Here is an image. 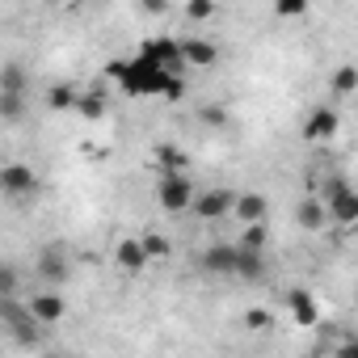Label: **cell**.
<instances>
[{
	"label": "cell",
	"instance_id": "cell-13",
	"mask_svg": "<svg viewBox=\"0 0 358 358\" xmlns=\"http://www.w3.org/2000/svg\"><path fill=\"white\" fill-rule=\"evenodd\" d=\"M287 312H291L295 324H316L320 320V308H316L312 291H303V287H291L287 291Z\"/></svg>",
	"mask_w": 358,
	"mask_h": 358
},
{
	"label": "cell",
	"instance_id": "cell-21",
	"mask_svg": "<svg viewBox=\"0 0 358 358\" xmlns=\"http://www.w3.org/2000/svg\"><path fill=\"white\" fill-rule=\"evenodd\" d=\"M152 156H156L160 173H169V169H190V156L177 148V143H156V148H152Z\"/></svg>",
	"mask_w": 358,
	"mask_h": 358
},
{
	"label": "cell",
	"instance_id": "cell-18",
	"mask_svg": "<svg viewBox=\"0 0 358 358\" xmlns=\"http://www.w3.org/2000/svg\"><path fill=\"white\" fill-rule=\"evenodd\" d=\"M295 220H299V228H303V232H320V228L329 224V211H324V203L312 194V199H303V203H299V215H295Z\"/></svg>",
	"mask_w": 358,
	"mask_h": 358
},
{
	"label": "cell",
	"instance_id": "cell-8",
	"mask_svg": "<svg viewBox=\"0 0 358 358\" xmlns=\"http://www.w3.org/2000/svg\"><path fill=\"white\" fill-rule=\"evenodd\" d=\"M324 211H329V224H341V228H350V224L358 220V190H354V186H341V190H333V194L324 199Z\"/></svg>",
	"mask_w": 358,
	"mask_h": 358
},
{
	"label": "cell",
	"instance_id": "cell-12",
	"mask_svg": "<svg viewBox=\"0 0 358 358\" xmlns=\"http://www.w3.org/2000/svg\"><path fill=\"white\" fill-rule=\"evenodd\" d=\"M232 278L262 282L266 278V249H241L236 245V270H232Z\"/></svg>",
	"mask_w": 358,
	"mask_h": 358
},
{
	"label": "cell",
	"instance_id": "cell-7",
	"mask_svg": "<svg viewBox=\"0 0 358 358\" xmlns=\"http://www.w3.org/2000/svg\"><path fill=\"white\" fill-rule=\"evenodd\" d=\"M139 51H143V55H152V59H156L160 68H169V72H186L182 43H177V38H169V34H160V38H148Z\"/></svg>",
	"mask_w": 358,
	"mask_h": 358
},
{
	"label": "cell",
	"instance_id": "cell-11",
	"mask_svg": "<svg viewBox=\"0 0 358 358\" xmlns=\"http://www.w3.org/2000/svg\"><path fill=\"white\" fill-rule=\"evenodd\" d=\"M232 215H236L241 224H266V220H270V203H266V194L245 190V194L232 199Z\"/></svg>",
	"mask_w": 358,
	"mask_h": 358
},
{
	"label": "cell",
	"instance_id": "cell-25",
	"mask_svg": "<svg viewBox=\"0 0 358 358\" xmlns=\"http://www.w3.org/2000/svg\"><path fill=\"white\" fill-rule=\"evenodd\" d=\"M22 291V270L13 266V262H0V295H17Z\"/></svg>",
	"mask_w": 358,
	"mask_h": 358
},
{
	"label": "cell",
	"instance_id": "cell-14",
	"mask_svg": "<svg viewBox=\"0 0 358 358\" xmlns=\"http://www.w3.org/2000/svg\"><path fill=\"white\" fill-rule=\"evenodd\" d=\"M203 270L232 278V270H236V245H232V241H215V245L203 253Z\"/></svg>",
	"mask_w": 358,
	"mask_h": 358
},
{
	"label": "cell",
	"instance_id": "cell-16",
	"mask_svg": "<svg viewBox=\"0 0 358 358\" xmlns=\"http://www.w3.org/2000/svg\"><path fill=\"white\" fill-rule=\"evenodd\" d=\"M303 135L308 139H329V135H337V110H329V106H316L312 114H308V127H303Z\"/></svg>",
	"mask_w": 358,
	"mask_h": 358
},
{
	"label": "cell",
	"instance_id": "cell-32",
	"mask_svg": "<svg viewBox=\"0 0 358 358\" xmlns=\"http://www.w3.org/2000/svg\"><path fill=\"white\" fill-rule=\"evenodd\" d=\"M5 303H9V295H0V316H5Z\"/></svg>",
	"mask_w": 358,
	"mask_h": 358
},
{
	"label": "cell",
	"instance_id": "cell-24",
	"mask_svg": "<svg viewBox=\"0 0 358 358\" xmlns=\"http://www.w3.org/2000/svg\"><path fill=\"white\" fill-rule=\"evenodd\" d=\"M139 245H143V253H148V262H164V257L173 253V245H169V236H160V232H143V236H139Z\"/></svg>",
	"mask_w": 358,
	"mask_h": 358
},
{
	"label": "cell",
	"instance_id": "cell-23",
	"mask_svg": "<svg viewBox=\"0 0 358 358\" xmlns=\"http://www.w3.org/2000/svg\"><path fill=\"white\" fill-rule=\"evenodd\" d=\"M76 93H80V89L64 80V85H55V89H47V106L64 114V110H72V106H76Z\"/></svg>",
	"mask_w": 358,
	"mask_h": 358
},
{
	"label": "cell",
	"instance_id": "cell-20",
	"mask_svg": "<svg viewBox=\"0 0 358 358\" xmlns=\"http://www.w3.org/2000/svg\"><path fill=\"white\" fill-rule=\"evenodd\" d=\"M72 110H80V118H89V122H97V118H106V93L101 89H89V93H76V106Z\"/></svg>",
	"mask_w": 358,
	"mask_h": 358
},
{
	"label": "cell",
	"instance_id": "cell-31",
	"mask_svg": "<svg viewBox=\"0 0 358 358\" xmlns=\"http://www.w3.org/2000/svg\"><path fill=\"white\" fill-rule=\"evenodd\" d=\"M139 9H143V13H152V17H160V13L169 9V0H139Z\"/></svg>",
	"mask_w": 358,
	"mask_h": 358
},
{
	"label": "cell",
	"instance_id": "cell-15",
	"mask_svg": "<svg viewBox=\"0 0 358 358\" xmlns=\"http://www.w3.org/2000/svg\"><path fill=\"white\" fill-rule=\"evenodd\" d=\"M114 262H118V270H131V274H139V270L148 266V253H143L139 236H122V241L114 245Z\"/></svg>",
	"mask_w": 358,
	"mask_h": 358
},
{
	"label": "cell",
	"instance_id": "cell-19",
	"mask_svg": "<svg viewBox=\"0 0 358 358\" xmlns=\"http://www.w3.org/2000/svg\"><path fill=\"white\" fill-rule=\"evenodd\" d=\"M0 93H30V72L17 59H9L0 68Z\"/></svg>",
	"mask_w": 358,
	"mask_h": 358
},
{
	"label": "cell",
	"instance_id": "cell-22",
	"mask_svg": "<svg viewBox=\"0 0 358 358\" xmlns=\"http://www.w3.org/2000/svg\"><path fill=\"white\" fill-rule=\"evenodd\" d=\"M354 89H358V72H354V64H341L333 72V97H354Z\"/></svg>",
	"mask_w": 358,
	"mask_h": 358
},
{
	"label": "cell",
	"instance_id": "cell-26",
	"mask_svg": "<svg viewBox=\"0 0 358 358\" xmlns=\"http://www.w3.org/2000/svg\"><path fill=\"white\" fill-rule=\"evenodd\" d=\"M266 241H270V232H266V224H245V232H241V249H266Z\"/></svg>",
	"mask_w": 358,
	"mask_h": 358
},
{
	"label": "cell",
	"instance_id": "cell-28",
	"mask_svg": "<svg viewBox=\"0 0 358 358\" xmlns=\"http://www.w3.org/2000/svg\"><path fill=\"white\" fill-rule=\"evenodd\" d=\"M274 13L278 17H303L308 13V0H274Z\"/></svg>",
	"mask_w": 358,
	"mask_h": 358
},
{
	"label": "cell",
	"instance_id": "cell-5",
	"mask_svg": "<svg viewBox=\"0 0 358 358\" xmlns=\"http://www.w3.org/2000/svg\"><path fill=\"white\" fill-rule=\"evenodd\" d=\"M26 308H30V316H34L43 329H55V324L68 316V299L59 295V287H47V291L30 295V299H26Z\"/></svg>",
	"mask_w": 358,
	"mask_h": 358
},
{
	"label": "cell",
	"instance_id": "cell-3",
	"mask_svg": "<svg viewBox=\"0 0 358 358\" xmlns=\"http://www.w3.org/2000/svg\"><path fill=\"white\" fill-rule=\"evenodd\" d=\"M43 182H38V173L22 160H9V164H0V199H9V203H30L38 199Z\"/></svg>",
	"mask_w": 358,
	"mask_h": 358
},
{
	"label": "cell",
	"instance_id": "cell-27",
	"mask_svg": "<svg viewBox=\"0 0 358 358\" xmlns=\"http://www.w3.org/2000/svg\"><path fill=\"white\" fill-rule=\"evenodd\" d=\"M186 17L190 22H211L215 17V0H186Z\"/></svg>",
	"mask_w": 358,
	"mask_h": 358
},
{
	"label": "cell",
	"instance_id": "cell-2",
	"mask_svg": "<svg viewBox=\"0 0 358 358\" xmlns=\"http://www.w3.org/2000/svg\"><path fill=\"white\" fill-rule=\"evenodd\" d=\"M194 203V177L190 169H169L156 177V207L169 215H186Z\"/></svg>",
	"mask_w": 358,
	"mask_h": 358
},
{
	"label": "cell",
	"instance_id": "cell-6",
	"mask_svg": "<svg viewBox=\"0 0 358 358\" xmlns=\"http://www.w3.org/2000/svg\"><path fill=\"white\" fill-rule=\"evenodd\" d=\"M232 199H236V190H194L190 211H194L203 224H220L224 215H232Z\"/></svg>",
	"mask_w": 358,
	"mask_h": 358
},
{
	"label": "cell",
	"instance_id": "cell-30",
	"mask_svg": "<svg viewBox=\"0 0 358 358\" xmlns=\"http://www.w3.org/2000/svg\"><path fill=\"white\" fill-rule=\"evenodd\" d=\"M203 122H207V127H224V122H228V110H220V106H207V110H203Z\"/></svg>",
	"mask_w": 358,
	"mask_h": 358
},
{
	"label": "cell",
	"instance_id": "cell-29",
	"mask_svg": "<svg viewBox=\"0 0 358 358\" xmlns=\"http://www.w3.org/2000/svg\"><path fill=\"white\" fill-rule=\"evenodd\" d=\"M245 324L249 329H270V312L266 308H253V312H245Z\"/></svg>",
	"mask_w": 358,
	"mask_h": 358
},
{
	"label": "cell",
	"instance_id": "cell-9",
	"mask_svg": "<svg viewBox=\"0 0 358 358\" xmlns=\"http://www.w3.org/2000/svg\"><path fill=\"white\" fill-rule=\"evenodd\" d=\"M38 278H43L47 287H64V282L72 278L68 253H64V249H43V253H38Z\"/></svg>",
	"mask_w": 358,
	"mask_h": 358
},
{
	"label": "cell",
	"instance_id": "cell-10",
	"mask_svg": "<svg viewBox=\"0 0 358 358\" xmlns=\"http://www.w3.org/2000/svg\"><path fill=\"white\" fill-rule=\"evenodd\" d=\"M177 43H182V59H186V68H215V64H220V47H215L211 38L190 34V38H177Z\"/></svg>",
	"mask_w": 358,
	"mask_h": 358
},
{
	"label": "cell",
	"instance_id": "cell-17",
	"mask_svg": "<svg viewBox=\"0 0 358 358\" xmlns=\"http://www.w3.org/2000/svg\"><path fill=\"white\" fill-rule=\"evenodd\" d=\"M30 110V93H0V122L5 127H17Z\"/></svg>",
	"mask_w": 358,
	"mask_h": 358
},
{
	"label": "cell",
	"instance_id": "cell-1",
	"mask_svg": "<svg viewBox=\"0 0 358 358\" xmlns=\"http://www.w3.org/2000/svg\"><path fill=\"white\" fill-rule=\"evenodd\" d=\"M110 76L118 80V89L127 93V97H169V101H177L182 97V89H186V76L182 72H169V68H160L152 55H135V59H127V64H114L110 68Z\"/></svg>",
	"mask_w": 358,
	"mask_h": 358
},
{
	"label": "cell",
	"instance_id": "cell-4",
	"mask_svg": "<svg viewBox=\"0 0 358 358\" xmlns=\"http://www.w3.org/2000/svg\"><path fill=\"white\" fill-rule=\"evenodd\" d=\"M0 324H5V333L22 345V350H34V345H43V324L30 316V308L26 303H17V299H9L5 303V316H0Z\"/></svg>",
	"mask_w": 358,
	"mask_h": 358
}]
</instances>
